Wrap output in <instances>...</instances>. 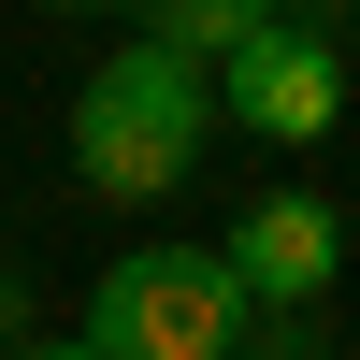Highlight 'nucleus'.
Masks as SVG:
<instances>
[{"mask_svg":"<svg viewBox=\"0 0 360 360\" xmlns=\"http://www.w3.org/2000/svg\"><path fill=\"white\" fill-rule=\"evenodd\" d=\"M15 360H115V346H86V332H44V346H15Z\"/></svg>","mask_w":360,"mask_h":360,"instance_id":"obj_6","label":"nucleus"},{"mask_svg":"<svg viewBox=\"0 0 360 360\" xmlns=\"http://www.w3.org/2000/svg\"><path fill=\"white\" fill-rule=\"evenodd\" d=\"M58 15H115V0H58Z\"/></svg>","mask_w":360,"mask_h":360,"instance_id":"obj_8","label":"nucleus"},{"mask_svg":"<svg viewBox=\"0 0 360 360\" xmlns=\"http://www.w3.org/2000/svg\"><path fill=\"white\" fill-rule=\"evenodd\" d=\"M217 101H231V130L245 144H317L346 115V44H317V29H245V44L217 58Z\"/></svg>","mask_w":360,"mask_h":360,"instance_id":"obj_3","label":"nucleus"},{"mask_svg":"<svg viewBox=\"0 0 360 360\" xmlns=\"http://www.w3.org/2000/svg\"><path fill=\"white\" fill-rule=\"evenodd\" d=\"M259 317V288L231 274V245H130L86 288V346L115 360H231Z\"/></svg>","mask_w":360,"mask_h":360,"instance_id":"obj_2","label":"nucleus"},{"mask_svg":"<svg viewBox=\"0 0 360 360\" xmlns=\"http://www.w3.org/2000/svg\"><path fill=\"white\" fill-rule=\"evenodd\" d=\"M217 245H231V274H245V288H259L274 317H303V303H332V274H346V217H332L317 188H259L245 217L217 231Z\"/></svg>","mask_w":360,"mask_h":360,"instance_id":"obj_4","label":"nucleus"},{"mask_svg":"<svg viewBox=\"0 0 360 360\" xmlns=\"http://www.w3.org/2000/svg\"><path fill=\"white\" fill-rule=\"evenodd\" d=\"M15 303H29V288H15V259H0V332H15Z\"/></svg>","mask_w":360,"mask_h":360,"instance_id":"obj_7","label":"nucleus"},{"mask_svg":"<svg viewBox=\"0 0 360 360\" xmlns=\"http://www.w3.org/2000/svg\"><path fill=\"white\" fill-rule=\"evenodd\" d=\"M217 58H188V44H159V29H144V44H115L101 72L72 86V173L101 202H173L202 173V144H217Z\"/></svg>","mask_w":360,"mask_h":360,"instance_id":"obj_1","label":"nucleus"},{"mask_svg":"<svg viewBox=\"0 0 360 360\" xmlns=\"http://www.w3.org/2000/svg\"><path fill=\"white\" fill-rule=\"evenodd\" d=\"M144 29H159V44H188V58H231L245 44V29H274L288 0H130Z\"/></svg>","mask_w":360,"mask_h":360,"instance_id":"obj_5","label":"nucleus"}]
</instances>
